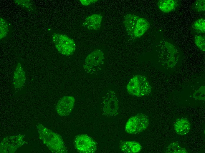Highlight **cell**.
Listing matches in <instances>:
<instances>
[{"mask_svg":"<svg viewBox=\"0 0 205 153\" xmlns=\"http://www.w3.org/2000/svg\"><path fill=\"white\" fill-rule=\"evenodd\" d=\"M139 16L133 14H128L124 17L123 23L128 34L134 37V32L137 21Z\"/></svg>","mask_w":205,"mask_h":153,"instance_id":"cell-13","label":"cell"},{"mask_svg":"<svg viewBox=\"0 0 205 153\" xmlns=\"http://www.w3.org/2000/svg\"><path fill=\"white\" fill-rule=\"evenodd\" d=\"M102 16L99 14H94L87 17L83 21L82 26L90 31L99 30L101 27Z\"/></svg>","mask_w":205,"mask_h":153,"instance_id":"cell-10","label":"cell"},{"mask_svg":"<svg viewBox=\"0 0 205 153\" xmlns=\"http://www.w3.org/2000/svg\"><path fill=\"white\" fill-rule=\"evenodd\" d=\"M156 51L158 62L165 69L173 68L179 61L180 54L177 48L168 40H161L157 44Z\"/></svg>","mask_w":205,"mask_h":153,"instance_id":"cell-1","label":"cell"},{"mask_svg":"<svg viewBox=\"0 0 205 153\" xmlns=\"http://www.w3.org/2000/svg\"><path fill=\"white\" fill-rule=\"evenodd\" d=\"M149 123L148 116L142 113H138L128 119L125 125V130L129 134H138L145 130Z\"/></svg>","mask_w":205,"mask_h":153,"instance_id":"cell-7","label":"cell"},{"mask_svg":"<svg viewBox=\"0 0 205 153\" xmlns=\"http://www.w3.org/2000/svg\"><path fill=\"white\" fill-rule=\"evenodd\" d=\"M75 103V99L73 97H63L59 100L56 107L57 114L61 116L69 115L73 108Z\"/></svg>","mask_w":205,"mask_h":153,"instance_id":"cell-9","label":"cell"},{"mask_svg":"<svg viewBox=\"0 0 205 153\" xmlns=\"http://www.w3.org/2000/svg\"><path fill=\"white\" fill-rule=\"evenodd\" d=\"M194 98L197 99L204 100L205 86H202L193 95Z\"/></svg>","mask_w":205,"mask_h":153,"instance_id":"cell-21","label":"cell"},{"mask_svg":"<svg viewBox=\"0 0 205 153\" xmlns=\"http://www.w3.org/2000/svg\"><path fill=\"white\" fill-rule=\"evenodd\" d=\"M101 112L108 117H114L118 113L119 102L115 92L108 90L102 98L100 105Z\"/></svg>","mask_w":205,"mask_h":153,"instance_id":"cell-5","label":"cell"},{"mask_svg":"<svg viewBox=\"0 0 205 153\" xmlns=\"http://www.w3.org/2000/svg\"><path fill=\"white\" fill-rule=\"evenodd\" d=\"M194 42L197 47L201 51H204L205 46V35L201 34L196 35Z\"/></svg>","mask_w":205,"mask_h":153,"instance_id":"cell-19","label":"cell"},{"mask_svg":"<svg viewBox=\"0 0 205 153\" xmlns=\"http://www.w3.org/2000/svg\"><path fill=\"white\" fill-rule=\"evenodd\" d=\"M26 79L25 71L21 64L19 63L14 71L13 81L14 87L21 88L24 85Z\"/></svg>","mask_w":205,"mask_h":153,"instance_id":"cell-11","label":"cell"},{"mask_svg":"<svg viewBox=\"0 0 205 153\" xmlns=\"http://www.w3.org/2000/svg\"><path fill=\"white\" fill-rule=\"evenodd\" d=\"M37 127L40 138L52 152L67 153L64 142L59 135L42 125H38Z\"/></svg>","mask_w":205,"mask_h":153,"instance_id":"cell-2","label":"cell"},{"mask_svg":"<svg viewBox=\"0 0 205 153\" xmlns=\"http://www.w3.org/2000/svg\"><path fill=\"white\" fill-rule=\"evenodd\" d=\"M98 1V0H80L81 4L85 6H87L93 4L97 2Z\"/></svg>","mask_w":205,"mask_h":153,"instance_id":"cell-22","label":"cell"},{"mask_svg":"<svg viewBox=\"0 0 205 153\" xmlns=\"http://www.w3.org/2000/svg\"><path fill=\"white\" fill-rule=\"evenodd\" d=\"M103 52L100 49H96L86 57L83 64L84 71L91 75H97L104 62Z\"/></svg>","mask_w":205,"mask_h":153,"instance_id":"cell-4","label":"cell"},{"mask_svg":"<svg viewBox=\"0 0 205 153\" xmlns=\"http://www.w3.org/2000/svg\"><path fill=\"white\" fill-rule=\"evenodd\" d=\"M159 9L165 13L174 10L178 6V1L176 0H160L158 2Z\"/></svg>","mask_w":205,"mask_h":153,"instance_id":"cell-16","label":"cell"},{"mask_svg":"<svg viewBox=\"0 0 205 153\" xmlns=\"http://www.w3.org/2000/svg\"><path fill=\"white\" fill-rule=\"evenodd\" d=\"M127 92L130 95L137 97H145L151 92L152 87L147 77L140 74L133 76L126 86Z\"/></svg>","mask_w":205,"mask_h":153,"instance_id":"cell-3","label":"cell"},{"mask_svg":"<svg viewBox=\"0 0 205 153\" xmlns=\"http://www.w3.org/2000/svg\"><path fill=\"white\" fill-rule=\"evenodd\" d=\"M74 144L76 150L81 153H93L97 149L96 142L86 134L76 136L74 140Z\"/></svg>","mask_w":205,"mask_h":153,"instance_id":"cell-8","label":"cell"},{"mask_svg":"<svg viewBox=\"0 0 205 153\" xmlns=\"http://www.w3.org/2000/svg\"><path fill=\"white\" fill-rule=\"evenodd\" d=\"M150 25L149 23L146 19L140 17L134 29V37L138 38L142 36L148 29Z\"/></svg>","mask_w":205,"mask_h":153,"instance_id":"cell-15","label":"cell"},{"mask_svg":"<svg viewBox=\"0 0 205 153\" xmlns=\"http://www.w3.org/2000/svg\"><path fill=\"white\" fill-rule=\"evenodd\" d=\"M192 28L194 31L198 34H204L205 19L204 18H200L196 20L193 24Z\"/></svg>","mask_w":205,"mask_h":153,"instance_id":"cell-18","label":"cell"},{"mask_svg":"<svg viewBox=\"0 0 205 153\" xmlns=\"http://www.w3.org/2000/svg\"><path fill=\"white\" fill-rule=\"evenodd\" d=\"M119 147L121 151L127 153H138L142 149L140 144L134 141H121L119 143Z\"/></svg>","mask_w":205,"mask_h":153,"instance_id":"cell-12","label":"cell"},{"mask_svg":"<svg viewBox=\"0 0 205 153\" xmlns=\"http://www.w3.org/2000/svg\"><path fill=\"white\" fill-rule=\"evenodd\" d=\"M193 9L197 12H200L205 11V0H197L195 1L192 5Z\"/></svg>","mask_w":205,"mask_h":153,"instance_id":"cell-20","label":"cell"},{"mask_svg":"<svg viewBox=\"0 0 205 153\" xmlns=\"http://www.w3.org/2000/svg\"><path fill=\"white\" fill-rule=\"evenodd\" d=\"M166 153H187L186 149L180 146L178 142H171L166 148L164 152Z\"/></svg>","mask_w":205,"mask_h":153,"instance_id":"cell-17","label":"cell"},{"mask_svg":"<svg viewBox=\"0 0 205 153\" xmlns=\"http://www.w3.org/2000/svg\"><path fill=\"white\" fill-rule=\"evenodd\" d=\"M173 127L176 134L179 135L183 136L189 132L191 128V124L187 119L180 118L176 120Z\"/></svg>","mask_w":205,"mask_h":153,"instance_id":"cell-14","label":"cell"},{"mask_svg":"<svg viewBox=\"0 0 205 153\" xmlns=\"http://www.w3.org/2000/svg\"><path fill=\"white\" fill-rule=\"evenodd\" d=\"M52 39L56 49L63 55L70 56L75 52V43L73 39L67 35L54 33L52 35Z\"/></svg>","mask_w":205,"mask_h":153,"instance_id":"cell-6","label":"cell"}]
</instances>
